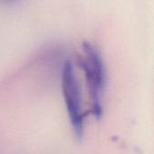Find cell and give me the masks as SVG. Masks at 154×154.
Returning a JSON list of instances; mask_svg holds the SVG:
<instances>
[{
	"instance_id": "1",
	"label": "cell",
	"mask_w": 154,
	"mask_h": 154,
	"mask_svg": "<svg viewBox=\"0 0 154 154\" xmlns=\"http://www.w3.org/2000/svg\"><path fill=\"white\" fill-rule=\"evenodd\" d=\"M79 65L83 70L90 111L96 118L103 114V98L106 85V71L99 50L90 42H83L79 56Z\"/></svg>"
},
{
	"instance_id": "2",
	"label": "cell",
	"mask_w": 154,
	"mask_h": 154,
	"mask_svg": "<svg viewBox=\"0 0 154 154\" xmlns=\"http://www.w3.org/2000/svg\"><path fill=\"white\" fill-rule=\"evenodd\" d=\"M61 89L69 123L75 135L80 140L84 134L86 113L83 108L80 85L70 60H66L62 67Z\"/></svg>"
},
{
	"instance_id": "3",
	"label": "cell",
	"mask_w": 154,
	"mask_h": 154,
	"mask_svg": "<svg viewBox=\"0 0 154 154\" xmlns=\"http://www.w3.org/2000/svg\"><path fill=\"white\" fill-rule=\"evenodd\" d=\"M3 2H5V3H6V4H15V3H17L19 0H2Z\"/></svg>"
}]
</instances>
